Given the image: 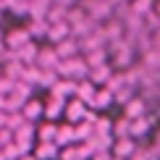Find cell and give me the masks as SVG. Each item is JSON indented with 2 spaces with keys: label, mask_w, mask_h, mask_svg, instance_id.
I'll return each mask as SVG.
<instances>
[{
  "label": "cell",
  "mask_w": 160,
  "mask_h": 160,
  "mask_svg": "<svg viewBox=\"0 0 160 160\" xmlns=\"http://www.w3.org/2000/svg\"><path fill=\"white\" fill-rule=\"evenodd\" d=\"M26 42H32V34L26 26H13V29H8L3 34V45L8 48V52H16L18 48H24Z\"/></svg>",
  "instance_id": "obj_1"
},
{
  "label": "cell",
  "mask_w": 160,
  "mask_h": 160,
  "mask_svg": "<svg viewBox=\"0 0 160 160\" xmlns=\"http://www.w3.org/2000/svg\"><path fill=\"white\" fill-rule=\"evenodd\" d=\"M87 113H89V105H84L82 100H76V97H71L68 102H66V110H63V116H66V121L68 123H79V121H84L87 118Z\"/></svg>",
  "instance_id": "obj_2"
},
{
  "label": "cell",
  "mask_w": 160,
  "mask_h": 160,
  "mask_svg": "<svg viewBox=\"0 0 160 160\" xmlns=\"http://www.w3.org/2000/svg\"><path fill=\"white\" fill-rule=\"evenodd\" d=\"M21 116H24L29 123H34V126H37V121H42V118H45V100H34V97H29V100L24 102V108H21Z\"/></svg>",
  "instance_id": "obj_3"
},
{
  "label": "cell",
  "mask_w": 160,
  "mask_h": 160,
  "mask_svg": "<svg viewBox=\"0 0 160 160\" xmlns=\"http://www.w3.org/2000/svg\"><path fill=\"white\" fill-rule=\"evenodd\" d=\"M110 152H113V158H121V160H129L131 155L137 152V142L131 137H121V139H113V147H110Z\"/></svg>",
  "instance_id": "obj_4"
},
{
  "label": "cell",
  "mask_w": 160,
  "mask_h": 160,
  "mask_svg": "<svg viewBox=\"0 0 160 160\" xmlns=\"http://www.w3.org/2000/svg\"><path fill=\"white\" fill-rule=\"evenodd\" d=\"M113 102H116V100H113V92L108 89V87H97V92H95V97H92L89 108L95 110V113H102V110H108Z\"/></svg>",
  "instance_id": "obj_5"
},
{
  "label": "cell",
  "mask_w": 160,
  "mask_h": 160,
  "mask_svg": "<svg viewBox=\"0 0 160 160\" xmlns=\"http://www.w3.org/2000/svg\"><path fill=\"white\" fill-rule=\"evenodd\" d=\"M32 155H34L37 160H58V155H61V147H58L55 142H34Z\"/></svg>",
  "instance_id": "obj_6"
},
{
  "label": "cell",
  "mask_w": 160,
  "mask_h": 160,
  "mask_svg": "<svg viewBox=\"0 0 160 160\" xmlns=\"http://www.w3.org/2000/svg\"><path fill=\"white\" fill-rule=\"evenodd\" d=\"M58 63H61V58H58L55 48H45V50L37 52V68H42V71H55Z\"/></svg>",
  "instance_id": "obj_7"
},
{
  "label": "cell",
  "mask_w": 160,
  "mask_h": 160,
  "mask_svg": "<svg viewBox=\"0 0 160 160\" xmlns=\"http://www.w3.org/2000/svg\"><path fill=\"white\" fill-rule=\"evenodd\" d=\"M66 102H68V100L48 97V100H45V118H42V121H52V123H55L58 118L63 116V110H66Z\"/></svg>",
  "instance_id": "obj_8"
},
{
  "label": "cell",
  "mask_w": 160,
  "mask_h": 160,
  "mask_svg": "<svg viewBox=\"0 0 160 160\" xmlns=\"http://www.w3.org/2000/svg\"><path fill=\"white\" fill-rule=\"evenodd\" d=\"M68 37H74V34H71V26H68V21H58V24H50V29H48V39H50L52 45L63 42V39H68Z\"/></svg>",
  "instance_id": "obj_9"
},
{
  "label": "cell",
  "mask_w": 160,
  "mask_h": 160,
  "mask_svg": "<svg viewBox=\"0 0 160 160\" xmlns=\"http://www.w3.org/2000/svg\"><path fill=\"white\" fill-rule=\"evenodd\" d=\"M110 76H113V66L110 63H105V66H100V68H89V82L95 84V87H105L110 82Z\"/></svg>",
  "instance_id": "obj_10"
},
{
  "label": "cell",
  "mask_w": 160,
  "mask_h": 160,
  "mask_svg": "<svg viewBox=\"0 0 160 160\" xmlns=\"http://www.w3.org/2000/svg\"><path fill=\"white\" fill-rule=\"evenodd\" d=\"M95 92H97V87L92 84L89 79H82V82H76L74 97H76V100H82L84 105H89V102H92V97H95Z\"/></svg>",
  "instance_id": "obj_11"
},
{
  "label": "cell",
  "mask_w": 160,
  "mask_h": 160,
  "mask_svg": "<svg viewBox=\"0 0 160 160\" xmlns=\"http://www.w3.org/2000/svg\"><path fill=\"white\" fill-rule=\"evenodd\" d=\"M123 116H126V118L147 116V102H144V97H131L129 102L123 105Z\"/></svg>",
  "instance_id": "obj_12"
},
{
  "label": "cell",
  "mask_w": 160,
  "mask_h": 160,
  "mask_svg": "<svg viewBox=\"0 0 160 160\" xmlns=\"http://www.w3.org/2000/svg\"><path fill=\"white\" fill-rule=\"evenodd\" d=\"M152 123H155V118H152V116H139V118H131V139L144 137V134H147V131L152 129Z\"/></svg>",
  "instance_id": "obj_13"
},
{
  "label": "cell",
  "mask_w": 160,
  "mask_h": 160,
  "mask_svg": "<svg viewBox=\"0 0 160 160\" xmlns=\"http://www.w3.org/2000/svg\"><path fill=\"white\" fill-rule=\"evenodd\" d=\"M71 142H76V134H74V123L58 126V131H55V144L63 150V147H68Z\"/></svg>",
  "instance_id": "obj_14"
},
{
  "label": "cell",
  "mask_w": 160,
  "mask_h": 160,
  "mask_svg": "<svg viewBox=\"0 0 160 160\" xmlns=\"http://www.w3.org/2000/svg\"><path fill=\"white\" fill-rule=\"evenodd\" d=\"M55 52H58V58H74V55H79L76 37H68V39H63V42H58L55 45Z\"/></svg>",
  "instance_id": "obj_15"
},
{
  "label": "cell",
  "mask_w": 160,
  "mask_h": 160,
  "mask_svg": "<svg viewBox=\"0 0 160 160\" xmlns=\"http://www.w3.org/2000/svg\"><path fill=\"white\" fill-rule=\"evenodd\" d=\"M55 131H58V123L52 121H45L37 126V142H55Z\"/></svg>",
  "instance_id": "obj_16"
},
{
  "label": "cell",
  "mask_w": 160,
  "mask_h": 160,
  "mask_svg": "<svg viewBox=\"0 0 160 160\" xmlns=\"http://www.w3.org/2000/svg\"><path fill=\"white\" fill-rule=\"evenodd\" d=\"M87 66L89 68H100V66H105L108 63V48H100V50H92V52H87Z\"/></svg>",
  "instance_id": "obj_17"
},
{
  "label": "cell",
  "mask_w": 160,
  "mask_h": 160,
  "mask_svg": "<svg viewBox=\"0 0 160 160\" xmlns=\"http://www.w3.org/2000/svg\"><path fill=\"white\" fill-rule=\"evenodd\" d=\"M113 137L121 139V137H131V118H118V121H113Z\"/></svg>",
  "instance_id": "obj_18"
},
{
  "label": "cell",
  "mask_w": 160,
  "mask_h": 160,
  "mask_svg": "<svg viewBox=\"0 0 160 160\" xmlns=\"http://www.w3.org/2000/svg\"><path fill=\"white\" fill-rule=\"evenodd\" d=\"M155 0H131V16H147L152 13Z\"/></svg>",
  "instance_id": "obj_19"
},
{
  "label": "cell",
  "mask_w": 160,
  "mask_h": 160,
  "mask_svg": "<svg viewBox=\"0 0 160 160\" xmlns=\"http://www.w3.org/2000/svg\"><path fill=\"white\" fill-rule=\"evenodd\" d=\"M26 29H29V34H32V37H48L50 24L45 21V18H32V24L26 26Z\"/></svg>",
  "instance_id": "obj_20"
},
{
  "label": "cell",
  "mask_w": 160,
  "mask_h": 160,
  "mask_svg": "<svg viewBox=\"0 0 160 160\" xmlns=\"http://www.w3.org/2000/svg\"><path fill=\"white\" fill-rule=\"evenodd\" d=\"M0 150H3V158H5V160H18V158L24 155V152L18 150V144H16V142H8L5 147H0Z\"/></svg>",
  "instance_id": "obj_21"
},
{
  "label": "cell",
  "mask_w": 160,
  "mask_h": 160,
  "mask_svg": "<svg viewBox=\"0 0 160 160\" xmlns=\"http://www.w3.org/2000/svg\"><path fill=\"white\" fill-rule=\"evenodd\" d=\"M89 160H113V152L110 150H95Z\"/></svg>",
  "instance_id": "obj_22"
},
{
  "label": "cell",
  "mask_w": 160,
  "mask_h": 160,
  "mask_svg": "<svg viewBox=\"0 0 160 160\" xmlns=\"http://www.w3.org/2000/svg\"><path fill=\"white\" fill-rule=\"evenodd\" d=\"M5 123H8V113L3 110V113H0V129H5Z\"/></svg>",
  "instance_id": "obj_23"
},
{
  "label": "cell",
  "mask_w": 160,
  "mask_h": 160,
  "mask_svg": "<svg viewBox=\"0 0 160 160\" xmlns=\"http://www.w3.org/2000/svg\"><path fill=\"white\" fill-rule=\"evenodd\" d=\"M152 13H155V16H160V0H155V5H152Z\"/></svg>",
  "instance_id": "obj_24"
},
{
  "label": "cell",
  "mask_w": 160,
  "mask_h": 160,
  "mask_svg": "<svg viewBox=\"0 0 160 160\" xmlns=\"http://www.w3.org/2000/svg\"><path fill=\"white\" fill-rule=\"evenodd\" d=\"M5 110V95H0V113Z\"/></svg>",
  "instance_id": "obj_25"
},
{
  "label": "cell",
  "mask_w": 160,
  "mask_h": 160,
  "mask_svg": "<svg viewBox=\"0 0 160 160\" xmlns=\"http://www.w3.org/2000/svg\"><path fill=\"white\" fill-rule=\"evenodd\" d=\"M18 160H37V158H34V155H32V152H29V155H21Z\"/></svg>",
  "instance_id": "obj_26"
},
{
  "label": "cell",
  "mask_w": 160,
  "mask_h": 160,
  "mask_svg": "<svg viewBox=\"0 0 160 160\" xmlns=\"http://www.w3.org/2000/svg\"><path fill=\"white\" fill-rule=\"evenodd\" d=\"M0 45H3V32H0Z\"/></svg>",
  "instance_id": "obj_27"
},
{
  "label": "cell",
  "mask_w": 160,
  "mask_h": 160,
  "mask_svg": "<svg viewBox=\"0 0 160 160\" xmlns=\"http://www.w3.org/2000/svg\"><path fill=\"white\" fill-rule=\"evenodd\" d=\"M0 160H5V158H3V150H0Z\"/></svg>",
  "instance_id": "obj_28"
},
{
  "label": "cell",
  "mask_w": 160,
  "mask_h": 160,
  "mask_svg": "<svg viewBox=\"0 0 160 160\" xmlns=\"http://www.w3.org/2000/svg\"><path fill=\"white\" fill-rule=\"evenodd\" d=\"M0 76H3V68H0Z\"/></svg>",
  "instance_id": "obj_29"
},
{
  "label": "cell",
  "mask_w": 160,
  "mask_h": 160,
  "mask_svg": "<svg viewBox=\"0 0 160 160\" xmlns=\"http://www.w3.org/2000/svg\"><path fill=\"white\" fill-rule=\"evenodd\" d=\"M113 160H121V158H113Z\"/></svg>",
  "instance_id": "obj_30"
}]
</instances>
